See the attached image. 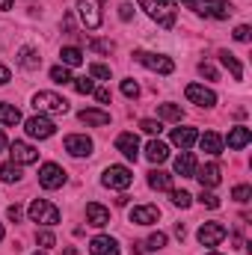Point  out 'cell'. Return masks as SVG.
<instances>
[{
    "label": "cell",
    "mask_w": 252,
    "mask_h": 255,
    "mask_svg": "<svg viewBox=\"0 0 252 255\" xmlns=\"http://www.w3.org/2000/svg\"><path fill=\"white\" fill-rule=\"evenodd\" d=\"M151 21H157L160 27H175V0H136Z\"/></svg>",
    "instance_id": "1"
},
{
    "label": "cell",
    "mask_w": 252,
    "mask_h": 255,
    "mask_svg": "<svg viewBox=\"0 0 252 255\" xmlns=\"http://www.w3.org/2000/svg\"><path fill=\"white\" fill-rule=\"evenodd\" d=\"M187 9H193L196 15H205V18H217V21H226L232 15V3L226 0H181Z\"/></svg>",
    "instance_id": "2"
},
{
    "label": "cell",
    "mask_w": 252,
    "mask_h": 255,
    "mask_svg": "<svg viewBox=\"0 0 252 255\" xmlns=\"http://www.w3.org/2000/svg\"><path fill=\"white\" fill-rule=\"evenodd\" d=\"M33 107L39 113H57V116H65L68 113V101L57 92H36L33 95Z\"/></svg>",
    "instance_id": "3"
},
{
    "label": "cell",
    "mask_w": 252,
    "mask_h": 255,
    "mask_svg": "<svg viewBox=\"0 0 252 255\" xmlns=\"http://www.w3.org/2000/svg\"><path fill=\"white\" fill-rule=\"evenodd\" d=\"M30 220L39 223V226H57L60 223V208L51 205L48 199H36L30 205Z\"/></svg>",
    "instance_id": "4"
},
{
    "label": "cell",
    "mask_w": 252,
    "mask_h": 255,
    "mask_svg": "<svg viewBox=\"0 0 252 255\" xmlns=\"http://www.w3.org/2000/svg\"><path fill=\"white\" fill-rule=\"evenodd\" d=\"M101 184L110 187V190H127L133 184V172L127 166H107L104 175H101Z\"/></svg>",
    "instance_id": "5"
},
{
    "label": "cell",
    "mask_w": 252,
    "mask_h": 255,
    "mask_svg": "<svg viewBox=\"0 0 252 255\" xmlns=\"http://www.w3.org/2000/svg\"><path fill=\"white\" fill-rule=\"evenodd\" d=\"M133 60H136V63H142L145 68H151V71H157V74H172V71H175V63H172L169 57H163V54L133 51Z\"/></svg>",
    "instance_id": "6"
},
{
    "label": "cell",
    "mask_w": 252,
    "mask_h": 255,
    "mask_svg": "<svg viewBox=\"0 0 252 255\" xmlns=\"http://www.w3.org/2000/svg\"><path fill=\"white\" fill-rule=\"evenodd\" d=\"M77 15H80L86 30H98L101 27V6H98V0H77Z\"/></svg>",
    "instance_id": "7"
},
{
    "label": "cell",
    "mask_w": 252,
    "mask_h": 255,
    "mask_svg": "<svg viewBox=\"0 0 252 255\" xmlns=\"http://www.w3.org/2000/svg\"><path fill=\"white\" fill-rule=\"evenodd\" d=\"M39 184H42L45 190H60L65 184V169L57 166V163H45V166L39 169Z\"/></svg>",
    "instance_id": "8"
},
{
    "label": "cell",
    "mask_w": 252,
    "mask_h": 255,
    "mask_svg": "<svg viewBox=\"0 0 252 255\" xmlns=\"http://www.w3.org/2000/svg\"><path fill=\"white\" fill-rule=\"evenodd\" d=\"M24 128H27V136H33V139H51V136L57 133V125H54L51 119H45L42 113L33 116V119H27Z\"/></svg>",
    "instance_id": "9"
},
{
    "label": "cell",
    "mask_w": 252,
    "mask_h": 255,
    "mask_svg": "<svg viewBox=\"0 0 252 255\" xmlns=\"http://www.w3.org/2000/svg\"><path fill=\"white\" fill-rule=\"evenodd\" d=\"M226 235H229V229H226L223 223H202V229H199V244H202V247H217Z\"/></svg>",
    "instance_id": "10"
},
{
    "label": "cell",
    "mask_w": 252,
    "mask_h": 255,
    "mask_svg": "<svg viewBox=\"0 0 252 255\" xmlns=\"http://www.w3.org/2000/svg\"><path fill=\"white\" fill-rule=\"evenodd\" d=\"M65 151L71 157H89L92 154V139L86 133H71V136H65Z\"/></svg>",
    "instance_id": "11"
},
{
    "label": "cell",
    "mask_w": 252,
    "mask_h": 255,
    "mask_svg": "<svg viewBox=\"0 0 252 255\" xmlns=\"http://www.w3.org/2000/svg\"><path fill=\"white\" fill-rule=\"evenodd\" d=\"M9 154H12V163H18V166H27V163H36L39 160V151L30 142H12L9 145Z\"/></svg>",
    "instance_id": "12"
},
{
    "label": "cell",
    "mask_w": 252,
    "mask_h": 255,
    "mask_svg": "<svg viewBox=\"0 0 252 255\" xmlns=\"http://www.w3.org/2000/svg\"><path fill=\"white\" fill-rule=\"evenodd\" d=\"M184 95H187V101L199 104V107H214V104H217L214 89H205V86H199V83H190L187 89H184Z\"/></svg>",
    "instance_id": "13"
},
{
    "label": "cell",
    "mask_w": 252,
    "mask_h": 255,
    "mask_svg": "<svg viewBox=\"0 0 252 255\" xmlns=\"http://www.w3.org/2000/svg\"><path fill=\"white\" fill-rule=\"evenodd\" d=\"M193 178H199L202 190H211V187H217V184L223 181V169H220V163H208V166L196 169V175H193Z\"/></svg>",
    "instance_id": "14"
},
{
    "label": "cell",
    "mask_w": 252,
    "mask_h": 255,
    "mask_svg": "<svg viewBox=\"0 0 252 255\" xmlns=\"http://www.w3.org/2000/svg\"><path fill=\"white\" fill-rule=\"evenodd\" d=\"M157 220H160L157 205H136V208H130V223H136V226H151Z\"/></svg>",
    "instance_id": "15"
},
{
    "label": "cell",
    "mask_w": 252,
    "mask_h": 255,
    "mask_svg": "<svg viewBox=\"0 0 252 255\" xmlns=\"http://www.w3.org/2000/svg\"><path fill=\"white\" fill-rule=\"evenodd\" d=\"M116 151H122L127 160H136L139 157V139H136V133H130V130L119 133L116 136Z\"/></svg>",
    "instance_id": "16"
},
{
    "label": "cell",
    "mask_w": 252,
    "mask_h": 255,
    "mask_svg": "<svg viewBox=\"0 0 252 255\" xmlns=\"http://www.w3.org/2000/svg\"><path fill=\"white\" fill-rule=\"evenodd\" d=\"M89 253L92 255H119V241L107 238V235H98V238H92Z\"/></svg>",
    "instance_id": "17"
},
{
    "label": "cell",
    "mask_w": 252,
    "mask_h": 255,
    "mask_svg": "<svg viewBox=\"0 0 252 255\" xmlns=\"http://www.w3.org/2000/svg\"><path fill=\"white\" fill-rule=\"evenodd\" d=\"M86 223L95 226V229H104V226L110 223V211H107L104 205H98V202H89V205H86Z\"/></svg>",
    "instance_id": "18"
},
{
    "label": "cell",
    "mask_w": 252,
    "mask_h": 255,
    "mask_svg": "<svg viewBox=\"0 0 252 255\" xmlns=\"http://www.w3.org/2000/svg\"><path fill=\"white\" fill-rule=\"evenodd\" d=\"M250 139H252V130H250V128H244V125H238V128H232V130H229V139H226V142H229V148H232V151H238V148H247V145H250Z\"/></svg>",
    "instance_id": "19"
},
{
    "label": "cell",
    "mask_w": 252,
    "mask_h": 255,
    "mask_svg": "<svg viewBox=\"0 0 252 255\" xmlns=\"http://www.w3.org/2000/svg\"><path fill=\"white\" fill-rule=\"evenodd\" d=\"M199 145H202V151H205V154H211V157L223 154V136H220V133H214V130L202 133V136H199Z\"/></svg>",
    "instance_id": "20"
},
{
    "label": "cell",
    "mask_w": 252,
    "mask_h": 255,
    "mask_svg": "<svg viewBox=\"0 0 252 255\" xmlns=\"http://www.w3.org/2000/svg\"><path fill=\"white\" fill-rule=\"evenodd\" d=\"M196 139H199L196 128H175V130H172V145H178L181 151H184V148H190Z\"/></svg>",
    "instance_id": "21"
},
{
    "label": "cell",
    "mask_w": 252,
    "mask_h": 255,
    "mask_svg": "<svg viewBox=\"0 0 252 255\" xmlns=\"http://www.w3.org/2000/svg\"><path fill=\"white\" fill-rule=\"evenodd\" d=\"M77 119L80 122H86V125H95V128H104V125H110V113H104V110H80L77 113Z\"/></svg>",
    "instance_id": "22"
},
{
    "label": "cell",
    "mask_w": 252,
    "mask_h": 255,
    "mask_svg": "<svg viewBox=\"0 0 252 255\" xmlns=\"http://www.w3.org/2000/svg\"><path fill=\"white\" fill-rule=\"evenodd\" d=\"M175 172H178L181 178H193V175H196V157H193L190 151H181V154L175 157Z\"/></svg>",
    "instance_id": "23"
},
{
    "label": "cell",
    "mask_w": 252,
    "mask_h": 255,
    "mask_svg": "<svg viewBox=\"0 0 252 255\" xmlns=\"http://www.w3.org/2000/svg\"><path fill=\"white\" fill-rule=\"evenodd\" d=\"M145 157H148L151 163H163V160L169 157V145L160 142V139H151V142L145 145Z\"/></svg>",
    "instance_id": "24"
},
{
    "label": "cell",
    "mask_w": 252,
    "mask_h": 255,
    "mask_svg": "<svg viewBox=\"0 0 252 255\" xmlns=\"http://www.w3.org/2000/svg\"><path fill=\"white\" fill-rule=\"evenodd\" d=\"M148 187L151 190H172V175L163 169H151L148 172Z\"/></svg>",
    "instance_id": "25"
},
{
    "label": "cell",
    "mask_w": 252,
    "mask_h": 255,
    "mask_svg": "<svg viewBox=\"0 0 252 255\" xmlns=\"http://www.w3.org/2000/svg\"><path fill=\"white\" fill-rule=\"evenodd\" d=\"M18 63L24 65V68H30V71H36V68L42 65V57H39L36 48H21V51H18Z\"/></svg>",
    "instance_id": "26"
},
{
    "label": "cell",
    "mask_w": 252,
    "mask_h": 255,
    "mask_svg": "<svg viewBox=\"0 0 252 255\" xmlns=\"http://www.w3.org/2000/svg\"><path fill=\"white\" fill-rule=\"evenodd\" d=\"M220 63L232 71V77H235V80H244V65L238 63V57H235V54H229V51H220Z\"/></svg>",
    "instance_id": "27"
},
{
    "label": "cell",
    "mask_w": 252,
    "mask_h": 255,
    "mask_svg": "<svg viewBox=\"0 0 252 255\" xmlns=\"http://www.w3.org/2000/svg\"><path fill=\"white\" fill-rule=\"evenodd\" d=\"M21 122V110L15 104H0V125H18Z\"/></svg>",
    "instance_id": "28"
},
{
    "label": "cell",
    "mask_w": 252,
    "mask_h": 255,
    "mask_svg": "<svg viewBox=\"0 0 252 255\" xmlns=\"http://www.w3.org/2000/svg\"><path fill=\"white\" fill-rule=\"evenodd\" d=\"M60 60H63L65 68H71V65H80V63H83V51L68 45V48H63V51H60Z\"/></svg>",
    "instance_id": "29"
},
{
    "label": "cell",
    "mask_w": 252,
    "mask_h": 255,
    "mask_svg": "<svg viewBox=\"0 0 252 255\" xmlns=\"http://www.w3.org/2000/svg\"><path fill=\"white\" fill-rule=\"evenodd\" d=\"M157 116H160V119H169V122H181V119H184V110H181L178 104H160V107H157Z\"/></svg>",
    "instance_id": "30"
},
{
    "label": "cell",
    "mask_w": 252,
    "mask_h": 255,
    "mask_svg": "<svg viewBox=\"0 0 252 255\" xmlns=\"http://www.w3.org/2000/svg\"><path fill=\"white\" fill-rule=\"evenodd\" d=\"M18 178H21L18 163H3V166H0V181H3V184H15Z\"/></svg>",
    "instance_id": "31"
},
{
    "label": "cell",
    "mask_w": 252,
    "mask_h": 255,
    "mask_svg": "<svg viewBox=\"0 0 252 255\" xmlns=\"http://www.w3.org/2000/svg\"><path fill=\"white\" fill-rule=\"evenodd\" d=\"M169 199H172L175 208H190L193 205V196L187 190H169Z\"/></svg>",
    "instance_id": "32"
},
{
    "label": "cell",
    "mask_w": 252,
    "mask_h": 255,
    "mask_svg": "<svg viewBox=\"0 0 252 255\" xmlns=\"http://www.w3.org/2000/svg\"><path fill=\"white\" fill-rule=\"evenodd\" d=\"M71 83H74V89H77L80 95H92V92H95L92 77H71Z\"/></svg>",
    "instance_id": "33"
},
{
    "label": "cell",
    "mask_w": 252,
    "mask_h": 255,
    "mask_svg": "<svg viewBox=\"0 0 252 255\" xmlns=\"http://www.w3.org/2000/svg\"><path fill=\"white\" fill-rule=\"evenodd\" d=\"M51 80H54V83H71V74H68L65 65H54V68H51Z\"/></svg>",
    "instance_id": "34"
},
{
    "label": "cell",
    "mask_w": 252,
    "mask_h": 255,
    "mask_svg": "<svg viewBox=\"0 0 252 255\" xmlns=\"http://www.w3.org/2000/svg\"><path fill=\"white\" fill-rule=\"evenodd\" d=\"M250 196H252V187H247V184H238V187L232 190V199H235V202H241V205H244V202H250Z\"/></svg>",
    "instance_id": "35"
},
{
    "label": "cell",
    "mask_w": 252,
    "mask_h": 255,
    "mask_svg": "<svg viewBox=\"0 0 252 255\" xmlns=\"http://www.w3.org/2000/svg\"><path fill=\"white\" fill-rule=\"evenodd\" d=\"M163 247H166V235L163 232H154L148 238V244H145V250H163Z\"/></svg>",
    "instance_id": "36"
},
{
    "label": "cell",
    "mask_w": 252,
    "mask_h": 255,
    "mask_svg": "<svg viewBox=\"0 0 252 255\" xmlns=\"http://www.w3.org/2000/svg\"><path fill=\"white\" fill-rule=\"evenodd\" d=\"M89 77H98V80H110V68H107V65H101V63L89 65Z\"/></svg>",
    "instance_id": "37"
},
{
    "label": "cell",
    "mask_w": 252,
    "mask_h": 255,
    "mask_svg": "<svg viewBox=\"0 0 252 255\" xmlns=\"http://www.w3.org/2000/svg\"><path fill=\"white\" fill-rule=\"evenodd\" d=\"M199 202H202L205 208H211V211H214V208H220V196H214L211 190H202V196H199Z\"/></svg>",
    "instance_id": "38"
},
{
    "label": "cell",
    "mask_w": 252,
    "mask_h": 255,
    "mask_svg": "<svg viewBox=\"0 0 252 255\" xmlns=\"http://www.w3.org/2000/svg\"><path fill=\"white\" fill-rule=\"evenodd\" d=\"M139 128H142L145 133H151V136L163 130V125H160V122H154V119H142V122H139Z\"/></svg>",
    "instance_id": "39"
},
{
    "label": "cell",
    "mask_w": 252,
    "mask_h": 255,
    "mask_svg": "<svg viewBox=\"0 0 252 255\" xmlns=\"http://www.w3.org/2000/svg\"><path fill=\"white\" fill-rule=\"evenodd\" d=\"M122 95H127V98H136V95H139L136 80H122Z\"/></svg>",
    "instance_id": "40"
},
{
    "label": "cell",
    "mask_w": 252,
    "mask_h": 255,
    "mask_svg": "<svg viewBox=\"0 0 252 255\" xmlns=\"http://www.w3.org/2000/svg\"><path fill=\"white\" fill-rule=\"evenodd\" d=\"M199 74H202V77H208V80H217V68H214L211 63H202V65H199Z\"/></svg>",
    "instance_id": "41"
},
{
    "label": "cell",
    "mask_w": 252,
    "mask_h": 255,
    "mask_svg": "<svg viewBox=\"0 0 252 255\" xmlns=\"http://www.w3.org/2000/svg\"><path fill=\"white\" fill-rule=\"evenodd\" d=\"M250 36H252V30L247 24H241V27L235 30V39H238V42H250Z\"/></svg>",
    "instance_id": "42"
},
{
    "label": "cell",
    "mask_w": 252,
    "mask_h": 255,
    "mask_svg": "<svg viewBox=\"0 0 252 255\" xmlns=\"http://www.w3.org/2000/svg\"><path fill=\"white\" fill-rule=\"evenodd\" d=\"M39 244H42L45 250H51L57 241H54V235H51V232H39Z\"/></svg>",
    "instance_id": "43"
},
{
    "label": "cell",
    "mask_w": 252,
    "mask_h": 255,
    "mask_svg": "<svg viewBox=\"0 0 252 255\" xmlns=\"http://www.w3.org/2000/svg\"><path fill=\"white\" fill-rule=\"evenodd\" d=\"M119 18H122V21H130V18H133V6H130V3H122V6H119Z\"/></svg>",
    "instance_id": "44"
},
{
    "label": "cell",
    "mask_w": 252,
    "mask_h": 255,
    "mask_svg": "<svg viewBox=\"0 0 252 255\" xmlns=\"http://www.w3.org/2000/svg\"><path fill=\"white\" fill-rule=\"evenodd\" d=\"M6 214H9V220H15V223H18V220H21V214H24V211H21V208H18V205H9V211H6Z\"/></svg>",
    "instance_id": "45"
},
{
    "label": "cell",
    "mask_w": 252,
    "mask_h": 255,
    "mask_svg": "<svg viewBox=\"0 0 252 255\" xmlns=\"http://www.w3.org/2000/svg\"><path fill=\"white\" fill-rule=\"evenodd\" d=\"M95 98H98L101 104H107V101H110V89H95Z\"/></svg>",
    "instance_id": "46"
},
{
    "label": "cell",
    "mask_w": 252,
    "mask_h": 255,
    "mask_svg": "<svg viewBox=\"0 0 252 255\" xmlns=\"http://www.w3.org/2000/svg\"><path fill=\"white\" fill-rule=\"evenodd\" d=\"M9 77H12V74H9V68L0 63V86H6V83H9Z\"/></svg>",
    "instance_id": "47"
},
{
    "label": "cell",
    "mask_w": 252,
    "mask_h": 255,
    "mask_svg": "<svg viewBox=\"0 0 252 255\" xmlns=\"http://www.w3.org/2000/svg\"><path fill=\"white\" fill-rule=\"evenodd\" d=\"M92 48H95V51H110L113 45H110V42H92Z\"/></svg>",
    "instance_id": "48"
},
{
    "label": "cell",
    "mask_w": 252,
    "mask_h": 255,
    "mask_svg": "<svg viewBox=\"0 0 252 255\" xmlns=\"http://www.w3.org/2000/svg\"><path fill=\"white\" fill-rule=\"evenodd\" d=\"M12 9V0H0V12H9Z\"/></svg>",
    "instance_id": "49"
},
{
    "label": "cell",
    "mask_w": 252,
    "mask_h": 255,
    "mask_svg": "<svg viewBox=\"0 0 252 255\" xmlns=\"http://www.w3.org/2000/svg\"><path fill=\"white\" fill-rule=\"evenodd\" d=\"M6 145H9V142H6V133H3V130H0V151H3V148H6Z\"/></svg>",
    "instance_id": "50"
},
{
    "label": "cell",
    "mask_w": 252,
    "mask_h": 255,
    "mask_svg": "<svg viewBox=\"0 0 252 255\" xmlns=\"http://www.w3.org/2000/svg\"><path fill=\"white\" fill-rule=\"evenodd\" d=\"M0 241H3V226H0Z\"/></svg>",
    "instance_id": "51"
},
{
    "label": "cell",
    "mask_w": 252,
    "mask_h": 255,
    "mask_svg": "<svg viewBox=\"0 0 252 255\" xmlns=\"http://www.w3.org/2000/svg\"><path fill=\"white\" fill-rule=\"evenodd\" d=\"M36 255H45V253H36Z\"/></svg>",
    "instance_id": "52"
},
{
    "label": "cell",
    "mask_w": 252,
    "mask_h": 255,
    "mask_svg": "<svg viewBox=\"0 0 252 255\" xmlns=\"http://www.w3.org/2000/svg\"><path fill=\"white\" fill-rule=\"evenodd\" d=\"M211 255H217V253H211Z\"/></svg>",
    "instance_id": "53"
}]
</instances>
